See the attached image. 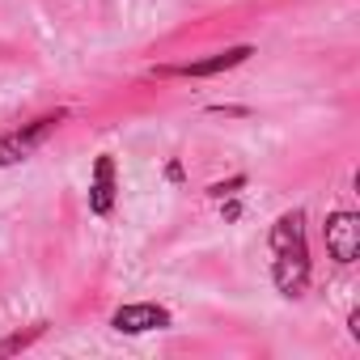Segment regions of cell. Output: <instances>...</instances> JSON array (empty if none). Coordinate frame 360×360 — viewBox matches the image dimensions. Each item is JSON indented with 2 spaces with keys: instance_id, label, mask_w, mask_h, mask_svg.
Wrapping results in <instances>:
<instances>
[{
  "instance_id": "1",
  "label": "cell",
  "mask_w": 360,
  "mask_h": 360,
  "mask_svg": "<svg viewBox=\"0 0 360 360\" xmlns=\"http://www.w3.org/2000/svg\"><path fill=\"white\" fill-rule=\"evenodd\" d=\"M271 250H276V288L284 297H297L309 284V250H305V217L284 212L271 229Z\"/></svg>"
},
{
  "instance_id": "2",
  "label": "cell",
  "mask_w": 360,
  "mask_h": 360,
  "mask_svg": "<svg viewBox=\"0 0 360 360\" xmlns=\"http://www.w3.org/2000/svg\"><path fill=\"white\" fill-rule=\"evenodd\" d=\"M64 123V110H56V115H43V119H34L26 131H5L0 136V165H13V161H26L56 127Z\"/></svg>"
},
{
  "instance_id": "3",
  "label": "cell",
  "mask_w": 360,
  "mask_h": 360,
  "mask_svg": "<svg viewBox=\"0 0 360 360\" xmlns=\"http://www.w3.org/2000/svg\"><path fill=\"white\" fill-rule=\"evenodd\" d=\"M326 250L339 263H356V255H360V217L356 212H335L326 221Z\"/></svg>"
},
{
  "instance_id": "4",
  "label": "cell",
  "mask_w": 360,
  "mask_h": 360,
  "mask_svg": "<svg viewBox=\"0 0 360 360\" xmlns=\"http://www.w3.org/2000/svg\"><path fill=\"white\" fill-rule=\"evenodd\" d=\"M110 326L123 330V335L161 330V326H169V309H161V305H123V309L110 318Z\"/></svg>"
},
{
  "instance_id": "5",
  "label": "cell",
  "mask_w": 360,
  "mask_h": 360,
  "mask_svg": "<svg viewBox=\"0 0 360 360\" xmlns=\"http://www.w3.org/2000/svg\"><path fill=\"white\" fill-rule=\"evenodd\" d=\"M89 208H94L98 217H110V208H115V161H110V157H98V161H94Z\"/></svg>"
},
{
  "instance_id": "6",
  "label": "cell",
  "mask_w": 360,
  "mask_h": 360,
  "mask_svg": "<svg viewBox=\"0 0 360 360\" xmlns=\"http://www.w3.org/2000/svg\"><path fill=\"white\" fill-rule=\"evenodd\" d=\"M246 56H250V47H233V51H221V56H212V60H204V64H187V68H178V72H187V77H212V72H221V68L242 64Z\"/></svg>"
},
{
  "instance_id": "7",
  "label": "cell",
  "mask_w": 360,
  "mask_h": 360,
  "mask_svg": "<svg viewBox=\"0 0 360 360\" xmlns=\"http://www.w3.org/2000/svg\"><path fill=\"white\" fill-rule=\"evenodd\" d=\"M39 335H43V326H34L30 335H13V339L0 343V352H18V347H26V343H30V339H39Z\"/></svg>"
}]
</instances>
